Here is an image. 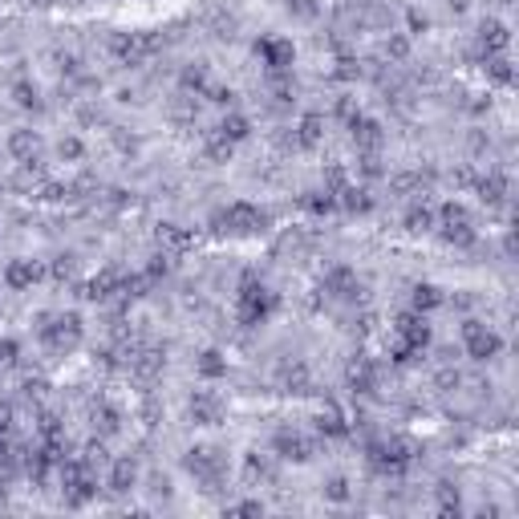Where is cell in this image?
Returning a JSON list of instances; mask_svg holds the SVG:
<instances>
[{
    "label": "cell",
    "mask_w": 519,
    "mask_h": 519,
    "mask_svg": "<svg viewBox=\"0 0 519 519\" xmlns=\"http://www.w3.org/2000/svg\"><path fill=\"white\" fill-rule=\"evenodd\" d=\"M219 223H223V227H232V232H243V236H252V232H264L268 215L260 211V207H248V203H232L227 211L219 215Z\"/></svg>",
    "instance_id": "1"
},
{
    "label": "cell",
    "mask_w": 519,
    "mask_h": 519,
    "mask_svg": "<svg viewBox=\"0 0 519 519\" xmlns=\"http://www.w3.org/2000/svg\"><path fill=\"white\" fill-rule=\"evenodd\" d=\"M187 471L199 479V483H219V474H223V458H219V450H191L187 454Z\"/></svg>",
    "instance_id": "2"
},
{
    "label": "cell",
    "mask_w": 519,
    "mask_h": 519,
    "mask_svg": "<svg viewBox=\"0 0 519 519\" xmlns=\"http://www.w3.org/2000/svg\"><path fill=\"white\" fill-rule=\"evenodd\" d=\"M463 337H467V349L474 357H495L499 353V337L487 325H479V321H467L463 325Z\"/></svg>",
    "instance_id": "3"
},
{
    "label": "cell",
    "mask_w": 519,
    "mask_h": 519,
    "mask_svg": "<svg viewBox=\"0 0 519 519\" xmlns=\"http://www.w3.org/2000/svg\"><path fill=\"white\" fill-rule=\"evenodd\" d=\"M219 414H223V401L215 398V394H195V398H191V418L199 426H215Z\"/></svg>",
    "instance_id": "4"
},
{
    "label": "cell",
    "mask_w": 519,
    "mask_h": 519,
    "mask_svg": "<svg viewBox=\"0 0 519 519\" xmlns=\"http://www.w3.org/2000/svg\"><path fill=\"white\" fill-rule=\"evenodd\" d=\"M353 142L361 150H378L381 146V126L369 118H353Z\"/></svg>",
    "instance_id": "5"
},
{
    "label": "cell",
    "mask_w": 519,
    "mask_h": 519,
    "mask_svg": "<svg viewBox=\"0 0 519 519\" xmlns=\"http://www.w3.org/2000/svg\"><path fill=\"white\" fill-rule=\"evenodd\" d=\"M110 487H114V491H130V487H134V463H126V458L114 463V471H110Z\"/></svg>",
    "instance_id": "6"
},
{
    "label": "cell",
    "mask_w": 519,
    "mask_h": 519,
    "mask_svg": "<svg viewBox=\"0 0 519 519\" xmlns=\"http://www.w3.org/2000/svg\"><path fill=\"white\" fill-rule=\"evenodd\" d=\"M159 243H166L170 252H183V248L191 243V236H187V232H179L175 223H163V232H159Z\"/></svg>",
    "instance_id": "7"
},
{
    "label": "cell",
    "mask_w": 519,
    "mask_h": 519,
    "mask_svg": "<svg viewBox=\"0 0 519 519\" xmlns=\"http://www.w3.org/2000/svg\"><path fill=\"white\" fill-rule=\"evenodd\" d=\"M8 146L21 154V163H24V159H33V150H37V134H33V130H17V134L8 138Z\"/></svg>",
    "instance_id": "8"
},
{
    "label": "cell",
    "mask_w": 519,
    "mask_h": 519,
    "mask_svg": "<svg viewBox=\"0 0 519 519\" xmlns=\"http://www.w3.org/2000/svg\"><path fill=\"white\" fill-rule=\"evenodd\" d=\"M219 134H223L227 142L248 138V118H239V114H227V118H223V126H219Z\"/></svg>",
    "instance_id": "9"
},
{
    "label": "cell",
    "mask_w": 519,
    "mask_h": 519,
    "mask_svg": "<svg viewBox=\"0 0 519 519\" xmlns=\"http://www.w3.org/2000/svg\"><path fill=\"white\" fill-rule=\"evenodd\" d=\"M4 280L13 284V288H24V284H33V280H37V268H29V264H8Z\"/></svg>",
    "instance_id": "10"
},
{
    "label": "cell",
    "mask_w": 519,
    "mask_h": 519,
    "mask_svg": "<svg viewBox=\"0 0 519 519\" xmlns=\"http://www.w3.org/2000/svg\"><path fill=\"white\" fill-rule=\"evenodd\" d=\"M479 191H483V199H487V203H499V199H503V179H499V175H491V179H483V183H479Z\"/></svg>",
    "instance_id": "11"
},
{
    "label": "cell",
    "mask_w": 519,
    "mask_h": 519,
    "mask_svg": "<svg viewBox=\"0 0 519 519\" xmlns=\"http://www.w3.org/2000/svg\"><path fill=\"white\" fill-rule=\"evenodd\" d=\"M321 430H329V434H341V430H345V422H341V414H337V410H325V414H321Z\"/></svg>",
    "instance_id": "12"
},
{
    "label": "cell",
    "mask_w": 519,
    "mask_h": 519,
    "mask_svg": "<svg viewBox=\"0 0 519 519\" xmlns=\"http://www.w3.org/2000/svg\"><path fill=\"white\" fill-rule=\"evenodd\" d=\"M199 369H203L207 378H215V374H223V361H219V353H203V361H199Z\"/></svg>",
    "instance_id": "13"
},
{
    "label": "cell",
    "mask_w": 519,
    "mask_h": 519,
    "mask_svg": "<svg viewBox=\"0 0 519 519\" xmlns=\"http://www.w3.org/2000/svg\"><path fill=\"white\" fill-rule=\"evenodd\" d=\"M288 8H292L296 17H317L321 4H317V0H288Z\"/></svg>",
    "instance_id": "14"
},
{
    "label": "cell",
    "mask_w": 519,
    "mask_h": 519,
    "mask_svg": "<svg viewBox=\"0 0 519 519\" xmlns=\"http://www.w3.org/2000/svg\"><path fill=\"white\" fill-rule=\"evenodd\" d=\"M430 223H434V215H430V211H414V215H410V232H430Z\"/></svg>",
    "instance_id": "15"
},
{
    "label": "cell",
    "mask_w": 519,
    "mask_h": 519,
    "mask_svg": "<svg viewBox=\"0 0 519 519\" xmlns=\"http://www.w3.org/2000/svg\"><path fill=\"white\" fill-rule=\"evenodd\" d=\"M430 305H438L434 288H414V308H430Z\"/></svg>",
    "instance_id": "16"
},
{
    "label": "cell",
    "mask_w": 519,
    "mask_h": 519,
    "mask_svg": "<svg viewBox=\"0 0 519 519\" xmlns=\"http://www.w3.org/2000/svg\"><path fill=\"white\" fill-rule=\"evenodd\" d=\"M325 495H329V499H337V503H345V499H349V487H345V479H333Z\"/></svg>",
    "instance_id": "17"
},
{
    "label": "cell",
    "mask_w": 519,
    "mask_h": 519,
    "mask_svg": "<svg viewBox=\"0 0 519 519\" xmlns=\"http://www.w3.org/2000/svg\"><path fill=\"white\" fill-rule=\"evenodd\" d=\"M491 77H495V81H511V70H507V61H503V57H495V61H491Z\"/></svg>",
    "instance_id": "18"
},
{
    "label": "cell",
    "mask_w": 519,
    "mask_h": 519,
    "mask_svg": "<svg viewBox=\"0 0 519 519\" xmlns=\"http://www.w3.org/2000/svg\"><path fill=\"white\" fill-rule=\"evenodd\" d=\"M438 385H442V390L458 385V374H454V369H442V374H438Z\"/></svg>",
    "instance_id": "19"
}]
</instances>
